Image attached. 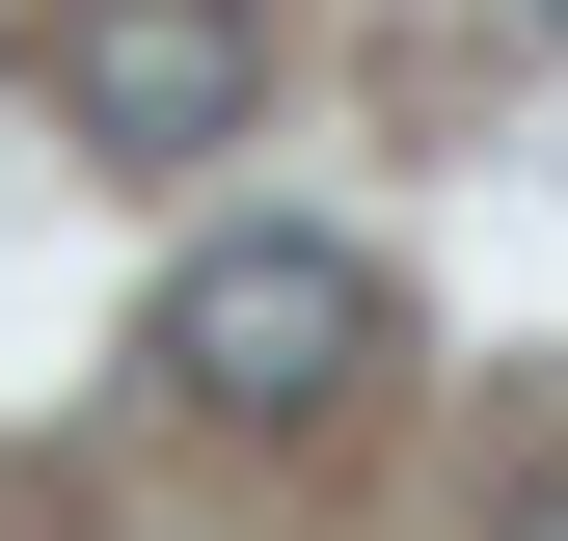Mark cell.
<instances>
[{
  "label": "cell",
  "mask_w": 568,
  "mask_h": 541,
  "mask_svg": "<svg viewBox=\"0 0 568 541\" xmlns=\"http://www.w3.org/2000/svg\"><path fill=\"white\" fill-rule=\"evenodd\" d=\"M135 353H163V406H217V433H325V406L379 379V270H352L325 217H217Z\"/></svg>",
  "instance_id": "cell-1"
},
{
  "label": "cell",
  "mask_w": 568,
  "mask_h": 541,
  "mask_svg": "<svg viewBox=\"0 0 568 541\" xmlns=\"http://www.w3.org/2000/svg\"><path fill=\"white\" fill-rule=\"evenodd\" d=\"M54 109H82V163H217L271 109V28L244 0H82L54 28Z\"/></svg>",
  "instance_id": "cell-2"
},
{
  "label": "cell",
  "mask_w": 568,
  "mask_h": 541,
  "mask_svg": "<svg viewBox=\"0 0 568 541\" xmlns=\"http://www.w3.org/2000/svg\"><path fill=\"white\" fill-rule=\"evenodd\" d=\"M541 28H568V0H541Z\"/></svg>",
  "instance_id": "cell-3"
}]
</instances>
